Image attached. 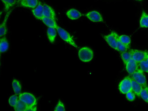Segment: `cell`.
Masks as SVG:
<instances>
[{
	"mask_svg": "<svg viewBox=\"0 0 148 111\" xmlns=\"http://www.w3.org/2000/svg\"><path fill=\"white\" fill-rule=\"evenodd\" d=\"M11 11H9L5 15V17L3 21L0 26V36L1 37L4 36L7 32H8V28H7V21L9 16H10Z\"/></svg>",
	"mask_w": 148,
	"mask_h": 111,
	"instance_id": "14",
	"label": "cell"
},
{
	"mask_svg": "<svg viewBox=\"0 0 148 111\" xmlns=\"http://www.w3.org/2000/svg\"><path fill=\"white\" fill-rule=\"evenodd\" d=\"M37 110V106H34V107H30L28 106L27 108V111H35Z\"/></svg>",
	"mask_w": 148,
	"mask_h": 111,
	"instance_id": "31",
	"label": "cell"
},
{
	"mask_svg": "<svg viewBox=\"0 0 148 111\" xmlns=\"http://www.w3.org/2000/svg\"><path fill=\"white\" fill-rule=\"evenodd\" d=\"M19 99L27 105L30 107L37 106V101L32 94L28 92H24L19 95Z\"/></svg>",
	"mask_w": 148,
	"mask_h": 111,
	"instance_id": "3",
	"label": "cell"
},
{
	"mask_svg": "<svg viewBox=\"0 0 148 111\" xmlns=\"http://www.w3.org/2000/svg\"><path fill=\"white\" fill-rule=\"evenodd\" d=\"M119 35L118 36L117 40L118 51H119L120 53H121V52H124V51L129 50V49H130V47L126 46V45H125V44H123V43H122L121 42V41L119 40Z\"/></svg>",
	"mask_w": 148,
	"mask_h": 111,
	"instance_id": "22",
	"label": "cell"
},
{
	"mask_svg": "<svg viewBox=\"0 0 148 111\" xmlns=\"http://www.w3.org/2000/svg\"><path fill=\"white\" fill-rule=\"evenodd\" d=\"M56 29H57V32L58 33V35L63 41L67 42L69 45L73 46L75 48H78V46H77L75 41H74L73 38L66 30L58 26Z\"/></svg>",
	"mask_w": 148,
	"mask_h": 111,
	"instance_id": "2",
	"label": "cell"
},
{
	"mask_svg": "<svg viewBox=\"0 0 148 111\" xmlns=\"http://www.w3.org/2000/svg\"><path fill=\"white\" fill-rule=\"evenodd\" d=\"M43 6L41 2H39L38 5L35 8L32 9V14L34 16L38 19L41 20L42 18L43 17Z\"/></svg>",
	"mask_w": 148,
	"mask_h": 111,
	"instance_id": "13",
	"label": "cell"
},
{
	"mask_svg": "<svg viewBox=\"0 0 148 111\" xmlns=\"http://www.w3.org/2000/svg\"><path fill=\"white\" fill-rule=\"evenodd\" d=\"M12 87L13 88L14 93L16 95H19L22 91V86L20 82L14 79L12 82Z\"/></svg>",
	"mask_w": 148,
	"mask_h": 111,
	"instance_id": "21",
	"label": "cell"
},
{
	"mask_svg": "<svg viewBox=\"0 0 148 111\" xmlns=\"http://www.w3.org/2000/svg\"><path fill=\"white\" fill-rule=\"evenodd\" d=\"M4 5L5 11H8L11 7H13L16 3V0H1Z\"/></svg>",
	"mask_w": 148,
	"mask_h": 111,
	"instance_id": "25",
	"label": "cell"
},
{
	"mask_svg": "<svg viewBox=\"0 0 148 111\" xmlns=\"http://www.w3.org/2000/svg\"><path fill=\"white\" fill-rule=\"evenodd\" d=\"M28 107L26 104L19 99L16 105L14 107V110L16 111H27Z\"/></svg>",
	"mask_w": 148,
	"mask_h": 111,
	"instance_id": "23",
	"label": "cell"
},
{
	"mask_svg": "<svg viewBox=\"0 0 148 111\" xmlns=\"http://www.w3.org/2000/svg\"><path fill=\"white\" fill-rule=\"evenodd\" d=\"M131 78L143 87H147V80L144 72L140 69H138L135 73L131 75Z\"/></svg>",
	"mask_w": 148,
	"mask_h": 111,
	"instance_id": "6",
	"label": "cell"
},
{
	"mask_svg": "<svg viewBox=\"0 0 148 111\" xmlns=\"http://www.w3.org/2000/svg\"><path fill=\"white\" fill-rule=\"evenodd\" d=\"M19 100V97L17 96V95H12L9 97L8 100V103L11 107L14 108L17 104L18 101Z\"/></svg>",
	"mask_w": 148,
	"mask_h": 111,
	"instance_id": "27",
	"label": "cell"
},
{
	"mask_svg": "<svg viewBox=\"0 0 148 111\" xmlns=\"http://www.w3.org/2000/svg\"><path fill=\"white\" fill-rule=\"evenodd\" d=\"M119 34L114 31L111 32L110 33L103 36L104 40L107 43L109 46L115 50L118 51L117 40Z\"/></svg>",
	"mask_w": 148,
	"mask_h": 111,
	"instance_id": "5",
	"label": "cell"
},
{
	"mask_svg": "<svg viewBox=\"0 0 148 111\" xmlns=\"http://www.w3.org/2000/svg\"><path fill=\"white\" fill-rule=\"evenodd\" d=\"M43 16L44 17H50L56 20V13L55 11L48 5L44 4L43 5Z\"/></svg>",
	"mask_w": 148,
	"mask_h": 111,
	"instance_id": "12",
	"label": "cell"
},
{
	"mask_svg": "<svg viewBox=\"0 0 148 111\" xmlns=\"http://www.w3.org/2000/svg\"><path fill=\"white\" fill-rule=\"evenodd\" d=\"M119 40L122 43L126 46L130 47V45L131 43V39L130 36L125 35H119Z\"/></svg>",
	"mask_w": 148,
	"mask_h": 111,
	"instance_id": "26",
	"label": "cell"
},
{
	"mask_svg": "<svg viewBox=\"0 0 148 111\" xmlns=\"http://www.w3.org/2000/svg\"><path fill=\"white\" fill-rule=\"evenodd\" d=\"M57 30L53 27H48L47 29V36L48 40L51 43H53L55 41L57 36Z\"/></svg>",
	"mask_w": 148,
	"mask_h": 111,
	"instance_id": "17",
	"label": "cell"
},
{
	"mask_svg": "<svg viewBox=\"0 0 148 111\" xmlns=\"http://www.w3.org/2000/svg\"><path fill=\"white\" fill-rule=\"evenodd\" d=\"M135 93L133 91H130L126 94V97L128 100L132 101L135 100Z\"/></svg>",
	"mask_w": 148,
	"mask_h": 111,
	"instance_id": "30",
	"label": "cell"
},
{
	"mask_svg": "<svg viewBox=\"0 0 148 111\" xmlns=\"http://www.w3.org/2000/svg\"><path fill=\"white\" fill-rule=\"evenodd\" d=\"M41 21L42 23L46 25L48 27H53L57 28L58 27V25L56 22V20L54 19L53 18L50 17H44L43 16L42 18Z\"/></svg>",
	"mask_w": 148,
	"mask_h": 111,
	"instance_id": "16",
	"label": "cell"
},
{
	"mask_svg": "<svg viewBox=\"0 0 148 111\" xmlns=\"http://www.w3.org/2000/svg\"><path fill=\"white\" fill-rule=\"evenodd\" d=\"M147 88H148V87H147Z\"/></svg>",
	"mask_w": 148,
	"mask_h": 111,
	"instance_id": "33",
	"label": "cell"
},
{
	"mask_svg": "<svg viewBox=\"0 0 148 111\" xmlns=\"http://www.w3.org/2000/svg\"><path fill=\"white\" fill-rule=\"evenodd\" d=\"M140 97L146 103H148V90L147 87L143 88L140 93Z\"/></svg>",
	"mask_w": 148,
	"mask_h": 111,
	"instance_id": "28",
	"label": "cell"
},
{
	"mask_svg": "<svg viewBox=\"0 0 148 111\" xmlns=\"http://www.w3.org/2000/svg\"><path fill=\"white\" fill-rule=\"evenodd\" d=\"M66 15L69 19L72 20L78 19L83 16L81 12L75 9H70L68 10L66 12Z\"/></svg>",
	"mask_w": 148,
	"mask_h": 111,
	"instance_id": "11",
	"label": "cell"
},
{
	"mask_svg": "<svg viewBox=\"0 0 148 111\" xmlns=\"http://www.w3.org/2000/svg\"><path fill=\"white\" fill-rule=\"evenodd\" d=\"M85 16L91 21L93 23H103V17L99 12L97 11H92L88 12Z\"/></svg>",
	"mask_w": 148,
	"mask_h": 111,
	"instance_id": "8",
	"label": "cell"
},
{
	"mask_svg": "<svg viewBox=\"0 0 148 111\" xmlns=\"http://www.w3.org/2000/svg\"><path fill=\"white\" fill-rule=\"evenodd\" d=\"M125 66L127 72L130 76L139 69L138 62L133 59L130 60Z\"/></svg>",
	"mask_w": 148,
	"mask_h": 111,
	"instance_id": "9",
	"label": "cell"
},
{
	"mask_svg": "<svg viewBox=\"0 0 148 111\" xmlns=\"http://www.w3.org/2000/svg\"><path fill=\"white\" fill-rule=\"evenodd\" d=\"M139 69H140L144 73H148V56L146 59L138 63Z\"/></svg>",
	"mask_w": 148,
	"mask_h": 111,
	"instance_id": "24",
	"label": "cell"
},
{
	"mask_svg": "<svg viewBox=\"0 0 148 111\" xmlns=\"http://www.w3.org/2000/svg\"><path fill=\"white\" fill-rule=\"evenodd\" d=\"M9 48V43L5 36L1 37L0 40V52L3 53L8 51Z\"/></svg>",
	"mask_w": 148,
	"mask_h": 111,
	"instance_id": "19",
	"label": "cell"
},
{
	"mask_svg": "<svg viewBox=\"0 0 148 111\" xmlns=\"http://www.w3.org/2000/svg\"><path fill=\"white\" fill-rule=\"evenodd\" d=\"M130 51L132 53V59L138 63L146 59L148 56V51L137 49H131Z\"/></svg>",
	"mask_w": 148,
	"mask_h": 111,
	"instance_id": "7",
	"label": "cell"
},
{
	"mask_svg": "<svg viewBox=\"0 0 148 111\" xmlns=\"http://www.w3.org/2000/svg\"><path fill=\"white\" fill-rule=\"evenodd\" d=\"M55 111H65V108L64 105L63 104V103L61 101H58V103L56 105L55 107Z\"/></svg>",
	"mask_w": 148,
	"mask_h": 111,
	"instance_id": "29",
	"label": "cell"
},
{
	"mask_svg": "<svg viewBox=\"0 0 148 111\" xmlns=\"http://www.w3.org/2000/svg\"><path fill=\"white\" fill-rule=\"evenodd\" d=\"M119 89L121 93L126 94L132 91V78L130 76L126 77L119 85Z\"/></svg>",
	"mask_w": 148,
	"mask_h": 111,
	"instance_id": "4",
	"label": "cell"
},
{
	"mask_svg": "<svg viewBox=\"0 0 148 111\" xmlns=\"http://www.w3.org/2000/svg\"><path fill=\"white\" fill-rule=\"evenodd\" d=\"M20 5L23 8L34 9L38 5V0H19Z\"/></svg>",
	"mask_w": 148,
	"mask_h": 111,
	"instance_id": "10",
	"label": "cell"
},
{
	"mask_svg": "<svg viewBox=\"0 0 148 111\" xmlns=\"http://www.w3.org/2000/svg\"><path fill=\"white\" fill-rule=\"evenodd\" d=\"M140 26L141 28H148V14L145 11L142 12L140 18Z\"/></svg>",
	"mask_w": 148,
	"mask_h": 111,
	"instance_id": "18",
	"label": "cell"
},
{
	"mask_svg": "<svg viewBox=\"0 0 148 111\" xmlns=\"http://www.w3.org/2000/svg\"><path fill=\"white\" fill-rule=\"evenodd\" d=\"M143 88V87L140 84L132 78V91L137 96L140 97L141 92Z\"/></svg>",
	"mask_w": 148,
	"mask_h": 111,
	"instance_id": "15",
	"label": "cell"
},
{
	"mask_svg": "<svg viewBox=\"0 0 148 111\" xmlns=\"http://www.w3.org/2000/svg\"><path fill=\"white\" fill-rule=\"evenodd\" d=\"M78 56L82 62H88L92 60L94 53L92 49L88 47H84L78 50Z\"/></svg>",
	"mask_w": 148,
	"mask_h": 111,
	"instance_id": "1",
	"label": "cell"
},
{
	"mask_svg": "<svg viewBox=\"0 0 148 111\" xmlns=\"http://www.w3.org/2000/svg\"><path fill=\"white\" fill-rule=\"evenodd\" d=\"M135 1H143V0H135Z\"/></svg>",
	"mask_w": 148,
	"mask_h": 111,
	"instance_id": "32",
	"label": "cell"
},
{
	"mask_svg": "<svg viewBox=\"0 0 148 111\" xmlns=\"http://www.w3.org/2000/svg\"><path fill=\"white\" fill-rule=\"evenodd\" d=\"M120 53H121V55H120L121 58L122 60L123 63L125 64H125L130 60L132 59V53L130 51V50L121 52Z\"/></svg>",
	"mask_w": 148,
	"mask_h": 111,
	"instance_id": "20",
	"label": "cell"
}]
</instances>
